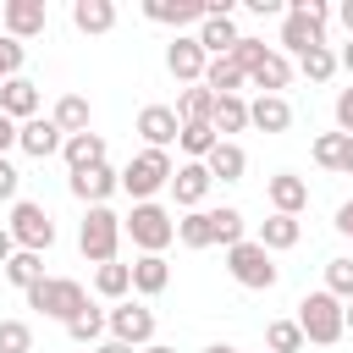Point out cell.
Here are the masks:
<instances>
[{
  "instance_id": "1",
  "label": "cell",
  "mask_w": 353,
  "mask_h": 353,
  "mask_svg": "<svg viewBox=\"0 0 353 353\" xmlns=\"http://www.w3.org/2000/svg\"><path fill=\"white\" fill-rule=\"evenodd\" d=\"M325 22H331V6L325 0H287V17H281V55H303L314 44H325Z\"/></svg>"
},
{
  "instance_id": "2",
  "label": "cell",
  "mask_w": 353,
  "mask_h": 353,
  "mask_svg": "<svg viewBox=\"0 0 353 353\" xmlns=\"http://www.w3.org/2000/svg\"><path fill=\"white\" fill-rule=\"evenodd\" d=\"M121 232L132 237L138 254H165L176 243V215L149 199V204H132V215H121Z\"/></svg>"
},
{
  "instance_id": "3",
  "label": "cell",
  "mask_w": 353,
  "mask_h": 353,
  "mask_svg": "<svg viewBox=\"0 0 353 353\" xmlns=\"http://www.w3.org/2000/svg\"><path fill=\"white\" fill-rule=\"evenodd\" d=\"M28 309H39L44 320L72 325V320L88 309V292H83V281H72V276H44L39 287H28Z\"/></svg>"
},
{
  "instance_id": "4",
  "label": "cell",
  "mask_w": 353,
  "mask_h": 353,
  "mask_svg": "<svg viewBox=\"0 0 353 353\" xmlns=\"http://www.w3.org/2000/svg\"><path fill=\"white\" fill-rule=\"evenodd\" d=\"M298 325H303V336H309L314 347H331V342H342V336H347L342 298H331L325 287H320V292H303V298H298Z\"/></svg>"
},
{
  "instance_id": "5",
  "label": "cell",
  "mask_w": 353,
  "mask_h": 353,
  "mask_svg": "<svg viewBox=\"0 0 353 353\" xmlns=\"http://www.w3.org/2000/svg\"><path fill=\"white\" fill-rule=\"evenodd\" d=\"M171 176H176L171 154H165V149H143V154L127 160V171H121V193H132V204H149L160 188H171Z\"/></svg>"
},
{
  "instance_id": "6",
  "label": "cell",
  "mask_w": 353,
  "mask_h": 353,
  "mask_svg": "<svg viewBox=\"0 0 353 353\" xmlns=\"http://www.w3.org/2000/svg\"><path fill=\"white\" fill-rule=\"evenodd\" d=\"M121 237H127V232H121V215H116L110 204H94V210L83 215V226H77V248H83V259H94V265H110Z\"/></svg>"
},
{
  "instance_id": "7",
  "label": "cell",
  "mask_w": 353,
  "mask_h": 353,
  "mask_svg": "<svg viewBox=\"0 0 353 353\" xmlns=\"http://www.w3.org/2000/svg\"><path fill=\"white\" fill-rule=\"evenodd\" d=\"M226 270H232V281L237 287H248V292H270L276 287V259H270V248H259L254 237H243L237 248H226Z\"/></svg>"
},
{
  "instance_id": "8",
  "label": "cell",
  "mask_w": 353,
  "mask_h": 353,
  "mask_svg": "<svg viewBox=\"0 0 353 353\" xmlns=\"http://www.w3.org/2000/svg\"><path fill=\"white\" fill-rule=\"evenodd\" d=\"M6 232H11V237H17V248H28V254H44V248L55 243V221H50V210H44V204H33V199H17V204H11Z\"/></svg>"
},
{
  "instance_id": "9",
  "label": "cell",
  "mask_w": 353,
  "mask_h": 353,
  "mask_svg": "<svg viewBox=\"0 0 353 353\" xmlns=\"http://www.w3.org/2000/svg\"><path fill=\"white\" fill-rule=\"evenodd\" d=\"M105 320H110V336L127 342V347H149V342H154V309H143V303H132V298H121Z\"/></svg>"
},
{
  "instance_id": "10",
  "label": "cell",
  "mask_w": 353,
  "mask_h": 353,
  "mask_svg": "<svg viewBox=\"0 0 353 353\" xmlns=\"http://www.w3.org/2000/svg\"><path fill=\"white\" fill-rule=\"evenodd\" d=\"M0 28H6V39L28 44V39H39L50 28V6L44 0H6L0 6Z\"/></svg>"
},
{
  "instance_id": "11",
  "label": "cell",
  "mask_w": 353,
  "mask_h": 353,
  "mask_svg": "<svg viewBox=\"0 0 353 353\" xmlns=\"http://www.w3.org/2000/svg\"><path fill=\"white\" fill-rule=\"evenodd\" d=\"M204 66H210V55H204V44H199V33H176L171 44H165V72L176 77V83H204Z\"/></svg>"
},
{
  "instance_id": "12",
  "label": "cell",
  "mask_w": 353,
  "mask_h": 353,
  "mask_svg": "<svg viewBox=\"0 0 353 353\" xmlns=\"http://www.w3.org/2000/svg\"><path fill=\"white\" fill-rule=\"evenodd\" d=\"M210 188H215V176H210L204 160H182L176 176H171V199H176V210H204Z\"/></svg>"
},
{
  "instance_id": "13",
  "label": "cell",
  "mask_w": 353,
  "mask_h": 353,
  "mask_svg": "<svg viewBox=\"0 0 353 353\" xmlns=\"http://www.w3.org/2000/svg\"><path fill=\"white\" fill-rule=\"evenodd\" d=\"M143 17L182 33V28H199L210 17V0H143Z\"/></svg>"
},
{
  "instance_id": "14",
  "label": "cell",
  "mask_w": 353,
  "mask_h": 353,
  "mask_svg": "<svg viewBox=\"0 0 353 353\" xmlns=\"http://www.w3.org/2000/svg\"><path fill=\"white\" fill-rule=\"evenodd\" d=\"M138 132H143V149H165L182 138V116L176 105H143L138 110Z\"/></svg>"
},
{
  "instance_id": "15",
  "label": "cell",
  "mask_w": 353,
  "mask_h": 353,
  "mask_svg": "<svg viewBox=\"0 0 353 353\" xmlns=\"http://www.w3.org/2000/svg\"><path fill=\"white\" fill-rule=\"evenodd\" d=\"M17 149H22V154H33V160H50V154H61V149H66V132H61L50 116H33V121H22Z\"/></svg>"
},
{
  "instance_id": "16",
  "label": "cell",
  "mask_w": 353,
  "mask_h": 353,
  "mask_svg": "<svg viewBox=\"0 0 353 353\" xmlns=\"http://www.w3.org/2000/svg\"><path fill=\"white\" fill-rule=\"evenodd\" d=\"M0 110L22 127V121H33L39 116V83L33 77H11V83H0Z\"/></svg>"
},
{
  "instance_id": "17",
  "label": "cell",
  "mask_w": 353,
  "mask_h": 353,
  "mask_svg": "<svg viewBox=\"0 0 353 353\" xmlns=\"http://www.w3.org/2000/svg\"><path fill=\"white\" fill-rule=\"evenodd\" d=\"M116 188H121V171H110V160H105V165H94V171H77V176H72V199H83L88 210H94V204H105Z\"/></svg>"
},
{
  "instance_id": "18",
  "label": "cell",
  "mask_w": 353,
  "mask_h": 353,
  "mask_svg": "<svg viewBox=\"0 0 353 353\" xmlns=\"http://www.w3.org/2000/svg\"><path fill=\"white\" fill-rule=\"evenodd\" d=\"M265 199H270V210H276V215H298V210L309 204V182H303V176H292V171H276V176L265 182Z\"/></svg>"
},
{
  "instance_id": "19",
  "label": "cell",
  "mask_w": 353,
  "mask_h": 353,
  "mask_svg": "<svg viewBox=\"0 0 353 353\" xmlns=\"http://www.w3.org/2000/svg\"><path fill=\"white\" fill-rule=\"evenodd\" d=\"M248 127H259V132H287V127H292V105H287L281 94H259V99L248 105Z\"/></svg>"
},
{
  "instance_id": "20",
  "label": "cell",
  "mask_w": 353,
  "mask_h": 353,
  "mask_svg": "<svg viewBox=\"0 0 353 353\" xmlns=\"http://www.w3.org/2000/svg\"><path fill=\"white\" fill-rule=\"evenodd\" d=\"M298 237H303V221L298 215H276L270 210V221H259V248H270V254H281V248H298Z\"/></svg>"
},
{
  "instance_id": "21",
  "label": "cell",
  "mask_w": 353,
  "mask_h": 353,
  "mask_svg": "<svg viewBox=\"0 0 353 353\" xmlns=\"http://www.w3.org/2000/svg\"><path fill=\"white\" fill-rule=\"evenodd\" d=\"M165 287H171V265H165V254H138V259H132V292L154 298V292H165Z\"/></svg>"
},
{
  "instance_id": "22",
  "label": "cell",
  "mask_w": 353,
  "mask_h": 353,
  "mask_svg": "<svg viewBox=\"0 0 353 353\" xmlns=\"http://www.w3.org/2000/svg\"><path fill=\"white\" fill-rule=\"evenodd\" d=\"M237 39H243V33H237V22H232V17H204V22H199V44H204V55H210V61H215V55H232V50H237Z\"/></svg>"
},
{
  "instance_id": "23",
  "label": "cell",
  "mask_w": 353,
  "mask_h": 353,
  "mask_svg": "<svg viewBox=\"0 0 353 353\" xmlns=\"http://www.w3.org/2000/svg\"><path fill=\"white\" fill-rule=\"evenodd\" d=\"M243 83H248V72L232 61V55H215L210 66H204V88L221 99V94H243Z\"/></svg>"
},
{
  "instance_id": "24",
  "label": "cell",
  "mask_w": 353,
  "mask_h": 353,
  "mask_svg": "<svg viewBox=\"0 0 353 353\" xmlns=\"http://www.w3.org/2000/svg\"><path fill=\"white\" fill-rule=\"evenodd\" d=\"M248 83H254L259 94H281V88L292 83V61H287L281 50H270V55H265V61H259V66L248 72Z\"/></svg>"
},
{
  "instance_id": "25",
  "label": "cell",
  "mask_w": 353,
  "mask_h": 353,
  "mask_svg": "<svg viewBox=\"0 0 353 353\" xmlns=\"http://www.w3.org/2000/svg\"><path fill=\"white\" fill-rule=\"evenodd\" d=\"M66 165H72V176L77 171H94V165H105V138L99 132H77V138H66Z\"/></svg>"
},
{
  "instance_id": "26",
  "label": "cell",
  "mask_w": 353,
  "mask_h": 353,
  "mask_svg": "<svg viewBox=\"0 0 353 353\" xmlns=\"http://www.w3.org/2000/svg\"><path fill=\"white\" fill-rule=\"evenodd\" d=\"M176 243H182V248H215V215H210V210L176 215Z\"/></svg>"
},
{
  "instance_id": "27",
  "label": "cell",
  "mask_w": 353,
  "mask_h": 353,
  "mask_svg": "<svg viewBox=\"0 0 353 353\" xmlns=\"http://www.w3.org/2000/svg\"><path fill=\"white\" fill-rule=\"evenodd\" d=\"M72 22H77V33H110L116 6L110 0H72Z\"/></svg>"
},
{
  "instance_id": "28",
  "label": "cell",
  "mask_w": 353,
  "mask_h": 353,
  "mask_svg": "<svg viewBox=\"0 0 353 353\" xmlns=\"http://www.w3.org/2000/svg\"><path fill=\"white\" fill-rule=\"evenodd\" d=\"M204 165H210V176H215V182H243V171H248V154H243L232 138H221V143H215V154H210Z\"/></svg>"
},
{
  "instance_id": "29",
  "label": "cell",
  "mask_w": 353,
  "mask_h": 353,
  "mask_svg": "<svg viewBox=\"0 0 353 353\" xmlns=\"http://www.w3.org/2000/svg\"><path fill=\"white\" fill-rule=\"evenodd\" d=\"M50 121H55L66 138L88 132V99H83V94H61V99H55V110H50Z\"/></svg>"
},
{
  "instance_id": "30",
  "label": "cell",
  "mask_w": 353,
  "mask_h": 353,
  "mask_svg": "<svg viewBox=\"0 0 353 353\" xmlns=\"http://www.w3.org/2000/svg\"><path fill=\"white\" fill-rule=\"evenodd\" d=\"M215 143H221V132H215L210 121H182V138H176V149H182L188 160H210V154H215Z\"/></svg>"
},
{
  "instance_id": "31",
  "label": "cell",
  "mask_w": 353,
  "mask_h": 353,
  "mask_svg": "<svg viewBox=\"0 0 353 353\" xmlns=\"http://www.w3.org/2000/svg\"><path fill=\"white\" fill-rule=\"evenodd\" d=\"M210 127H215L221 138H226V132H243V127H248V99H243V94H221Z\"/></svg>"
},
{
  "instance_id": "32",
  "label": "cell",
  "mask_w": 353,
  "mask_h": 353,
  "mask_svg": "<svg viewBox=\"0 0 353 353\" xmlns=\"http://www.w3.org/2000/svg\"><path fill=\"white\" fill-rule=\"evenodd\" d=\"M94 292L110 298V303H121V298L132 292V265H116V259L99 265V270H94Z\"/></svg>"
},
{
  "instance_id": "33",
  "label": "cell",
  "mask_w": 353,
  "mask_h": 353,
  "mask_svg": "<svg viewBox=\"0 0 353 353\" xmlns=\"http://www.w3.org/2000/svg\"><path fill=\"white\" fill-rule=\"evenodd\" d=\"M105 331H110V320H105V309H94V303L66 325V336H72L77 347H99V342H105Z\"/></svg>"
},
{
  "instance_id": "34",
  "label": "cell",
  "mask_w": 353,
  "mask_h": 353,
  "mask_svg": "<svg viewBox=\"0 0 353 353\" xmlns=\"http://www.w3.org/2000/svg\"><path fill=\"white\" fill-rule=\"evenodd\" d=\"M6 281H11V287H22V292H28V287H39V281H44V254L17 248V254H11V265H6Z\"/></svg>"
},
{
  "instance_id": "35",
  "label": "cell",
  "mask_w": 353,
  "mask_h": 353,
  "mask_svg": "<svg viewBox=\"0 0 353 353\" xmlns=\"http://www.w3.org/2000/svg\"><path fill=\"white\" fill-rule=\"evenodd\" d=\"M303 325L298 320H270L265 325V353H303Z\"/></svg>"
},
{
  "instance_id": "36",
  "label": "cell",
  "mask_w": 353,
  "mask_h": 353,
  "mask_svg": "<svg viewBox=\"0 0 353 353\" xmlns=\"http://www.w3.org/2000/svg\"><path fill=\"white\" fill-rule=\"evenodd\" d=\"M176 116H182V121H210V116H215V94H210L204 83L182 88V94H176Z\"/></svg>"
},
{
  "instance_id": "37",
  "label": "cell",
  "mask_w": 353,
  "mask_h": 353,
  "mask_svg": "<svg viewBox=\"0 0 353 353\" xmlns=\"http://www.w3.org/2000/svg\"><path fill=\"white\" fill-rule=\"evenodd\" d=\"M210 215H215V243H221V248H237V243L248 237V221H243L237 204H221V210H210Z\"/></svg>"
},
{
  "instance_id": "38",
  "label": "cell",
  "mask_w": 353,
  "mask_h": 353,
  "mask_svg": "<svg viewBox=\"0 0 353 353\" xmlns=\"http://www.w3.org/2000/svg\"><path fill=\"white\" fill-rule=\"evenodd\" d=\"M298 72H303L309 83H331V77H336V55H331V44L303 50V55H298Z\"/></svg>"
},
{
  "instance_id": "39",
  "label": "cell",
  "mask_w": 353,
  "mask_h": 353,
  "mask_svg": "<svg viewBox=\"0 0 353 353\" xmlns=\"http://www.w3.org/2000/svg\"><path fill=\"white\" fill-rule=\"evenodd\" d=\"M342 149H347V132H320V138L309 143V154H314L320 171H336V165H342Z\"/></svg>"
},
{
  "instance_id": "40",
  "label": "cell",
  "mask_w": 353,
  "mask_h": 353,
  "mask_svg": "<svg viewBox=\"0 0 353 353\" xmlns=\"http://www.w3.org/2000/svg\"><path fill=\"white\" fill-rule=\"evenodd\" d=\"M325 292L342 298V303L353 298V259H347V254H342V259H325Z\"/></svg>"
},
{
  "instance_id": "41",
  "label": "cell",
  "mask_w": 353,
  "mask_h": 353,
  "mask_svg": "<svg viewBox=\"0 0 353 353\" xmlns=\"http://www.w3.org/2000/svg\"><path fill=\"white\" fill-rule=\"evenodd\" d=\"M0 353H33V325L28 320H0Z\"/></svg>"
},
{
  "instance_id": "42",
  "label": "cell",
  "mask_w": 353,
  "mask_h": 353,
  "mask_svg": "<svg viewBox=\"0 0 353 353\" xmlns=\"http://www.w3.org/2000/svg\"><path fill=\"white\" fill-rule=\"evenodd\" d=\"M22 55H28V50H22L17 39H6V33H0V83L22 77Z\"/></svg>"
},
{
  "instance_id": "43",
  "label": "cell",
  "mask_w": 353,
  "mask_h": 353,
  "mask_svg": "<svg viewBox=\"0 0 353 353\" xmlns=\"http://www.w3.org/2000/svg\"><path fill=\"white\" fill-rule=\"evenodd\" d=\"M265 55H270V44H259V39H248V33H243V39H237V50H232V61H237L243 72H254Z\"/></svg>"
},
{
  "instance_id": "44",
  "label": "cell",
  "mask_w": 353,
  "mask_h": 353,
  "mask_svg": "<svg viewBox=\"0 0 353 353\" xmlns=\"http://www.w3.org/2000/svg\"><path fill=\"white\" fill-rule=\"evenodd\" d=\"M17 188H22V171L0 154V204H17Z\"/></svg>"
},
{
  "instance_id": "45",
  "label": "cell",
  "mask_w": 353,
  "mask_h": 353,
  "mask_svg": "<svg viewBox=\"0 0 353 353\" xmlns=\"http://www.w3.org/2000/svg\"><path fill=\"white\" fill-rule=\"evenodd\" d=\"M336 132H347V138H353V88H342V94H336Z\"/></svg>"
},
{
  "instance_id": "46",
  "label": "cell",
  "mask_w": 353,
  "mask_h": 353,
  "mask_svg": "<svg viewBox=\"0 0 353 353\" xmlns=\"http://www.w3.org/2000/svg\"><path fill=\"white\" fill-rule=\"evenodd\" d=\"M17 132H22V127H17V121L0 110V154H6V149H17Z\"/></svg>"
},
{
  "instance_id": "47",
  "label": "cell",
  "mask_w": 353,
  "mask_h": 353,
  "mask_svg": "<svg viewBox=\"0 0 353 353\" xmlns=\"http://www.w3.org/2000/svg\"><path fill=\"white\" fill-rule=\"evenodd\" d=\"M336 232H342V237H353V199H347V204H336Z\"/></svg>"
},
{
  "instance_id": "48",
  "label": "cell",
  "mask_w": 353,
  "mask_h": 353,
  "mask_svg": "<svg viewBox=\"0 0 353 353\" xmlns=\"http://www.w3.org/2000/svg\"><path fill=\"white\" fill-rule=\"evenodd\" d=\"M248 11H259V17H276V11H281V17H287L281 0H248Z\"/></svg>"
},
{
  "instance_id": "49",
  "label": "cell",
  "mask_w": 353,
  "mask_h": 353,
  "mask_svg": "<svg viewBox=\"0 0 353 353\" xmlns=\"http://www.w3.org/2000/svg\"><path fill=\"white\" fill-rule=\"evenodd\" d=\"M11 254H17V237H11V232H6V226H0V270H6V265H11Z\"/></svg>"
},
{
  "instance_id": "50",
  "label": "cell",
  "mask_w": 353,
  "mask_h": 353,
  "mask_svg": "<svg viewBox=\"0 0 353 353\" xmlns=\"http://www.w3.org/2000/svg\"><path fill=\"white\" fill-rule=\"evenodd\" d=\"M94 353H132V347H127V342H116V336H105V342H99Z\"/></svg>"
},
{
  "instance_id": "51",
  "label": "cell",
  "mask_w": 353,
  "mask_h": 353,
  "mask_svg": "<svg viewBox=\"0 0 353 353\" xmlns=\"http://www.w3.org/2000/svg\"><path fill=\"white\" fill-rule=\"evenodd\" d=\"M336 66H342V72H347V77H353V39H347V44H342V55H336Z\"/></svg>"
},
{
  "instance_id": "52",
  "label": "cell",
  "mask_w": 353,
  "mask_h": 353,
  "mask_svg": "<svg viewBox=\"0 0 353 353\" xmlns=\"http://www.w3.org/2000/svg\"><path fill=\"white\" fill-rule=\"evenodd\" d=\"M342 176H353V138H347V149H342V165H336Z\"/></svg>"
},
{
  "instance_id": "53",
  "label": "cell",
  "mask_w": 353,
  "mask_h": 353,
  "mask_svg": "<svg viewBox=\"0 0 353 353\" xmlns=\"http://www.w3.org/2000/svg\"><path fill=\"white\" fill-rule=\"evenodd\" d=\"M336 17H342V28H347V39H353V0H347V6L336 11Z\"/></svg>"
},
{
  "instance_id": "54",
  "label": "cell",
  "mask_w": 353,
  "mask_h": 353,
  "mask_svg": "<svg viewBox=\"0 0 353 353\" xmlns=\"http://www.w3.org/2000/svg\"><path fill=\"white\" fill-rule=\"evenodd\" d=\"M138 353H176V347H165V342H149V347H138Z\"/></svg>"
},
{
  "instance_id": "55",
  "label": "cell",
  "mask_w": 353,
  "mask_h": 353,
  "mask_svg": "<svg viewBox=\"0 0 353 353\" xmlns=\"http://www.w3.org/2000/svg\"><path fill=\"white\" fill-rule=\"evenodd\" d=\"M204 353H237V347H232V342H210Z\"/></svg>"
},
{
  "instance_id": "56",
  "label": "cell",
  "mask_w": 353,
  "mask_h": 353,
  "mask_svg": "<svg viewBox=\"0 0 353 353\" xmlns=\"http://www.w3.org/2000/svg\"><path fill=\"white\" fill-rule=\"evenodd\" d=\"M342 320H347V331H353V298H347V303H342Z\"/></svg>"
}]
</instances>
